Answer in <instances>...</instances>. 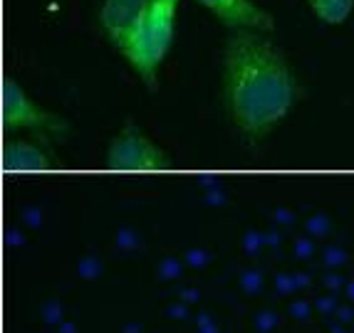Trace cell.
<instances>
[{"instance_id": "33", "label": "cell", "mask_w": 354, "mask_h": 333, "mask_svg": "<svg viewBox=\"0 0 354 333\" xmlns=\"http://www.w3.org/2000/svg\"><path fill=\"white\" fill-rule=\"evenodd\" d=\"M347 299L349 301H354V281H349L347 284Z\"/></svg>"}, {"instance_id": "18", "label": "cell", "mask_w": 354, "mask_h": 333, "mask_svg": "<svg viewBox=\"0 0 354 333\" xmlns=\"http://www.w3.org/2000/svg\"><path fill=\"white\" fill-rule=\"evenodd\" d=\"M315 254V245L310 242V237H300L295 240V257L297 259H310Z\"/></svg>"}, {"instance_id": "20", "label": "cell", "mask_w": 354, "mask_h": 333, "mask_svg": "<svg viewBox=\"0 0 354 333\" xmlns=\"http://www.w3.org/2000/svg\"><path fill=\"white\" fill-rule=\"evenodd\" d=\"M80 272H82L84 279H97V276H100V264H95L92 259H84V262L80 264Z\"/></svg>"}, {"instance_id": "11", "label": "cell", "mask_w": 354, "mask_h": 333, "mask_svg": "<svg viewBox=\"0 0 354 333\" xmlns=\"http://www.w3.org/2000/svg\"><path fill=\"white\" fill-rule=\"evenodd\" d=\"M42 321L48 323V326H59L62 323V304H59L57 299L48 301L45 309H42Z\"/></svg>"}, {"instance_id": "7", "label": "cell", "mask_w": 354, "mask_h": 333, "mask_svg": "<svg viewBox=\"0 0 354 333\" xmlns=\"http://www.w3.org/2000/svg\"><path fill=\"white\" fill-rule=\"evenodd\" d=\"M3 163L8 170H50L55 165L53 153L48 148L30 141H6Z\"/></svg>"}, {"instance_id": "6", "label": "cell", "mask_w": 354, "mask_h": 333, "mask_svg": "<svg viewBox=\"0 0 354 333\" xmlns=\"http://www.w3.org/2000/svg\"><path fill=\"white\" fill-rule=\"evenodd\" d=\"M203 8L216 15L223 25L233 30H255V32H270L275 28L270 12L258 8L253 0H198Z\"/></svg>"}, {"instance_id": "10", "label": "cell", "mask_w": 354, "mask_h": 333, "mask_svg": "<svg viewBox=\"0 0 354 333\" xmlns=\"http://www.w3.org/2000/svg\"><path fill=\"white\" fill-rule=\"evenodd\" d=\"M278 321H280V316L275 314V311H260V314H255L253 326L258 333H270L272 328L278 326Z\"/></svg>"}, {"instance_id": "27", "label": "cell", "mask_w": 354, "mask_h": 333, "mask_svg": "<svg viewBox=\"0 0 354 333\" xmlns=\"http://www.w3.org/2000/svg\"><path fill=\"white\" fill-rule=\"evenodd\" d=\"M295 284H297V289H307L313 284V279H310V274H295Z\"/></svg>"}, {"instance_id": "12", "label": "cell", "mask_w": 354, "mask_h": 333, "mask_svg": "<svg viewBox=\"0 0 354 333\" xmlns=\"http://www.w3.org/2000/svg\"><path fill=\"white\" fill-rule=\"evenodd\" d=\"M275 289H278L280 296H290V294L297 292L295 274H278L275 276Z\"/></svg>"}, {"instance_id": "14", "label": "cell", "mask_w": 354, "mask_h": 333, "mask_svg": "<svg viewBox=\"0 0 354 333\" xmlns=\"http://www.w3.org/2000/svg\"><path fill=\"white\" fill-rule=\"evenodd\" d=\"M337 306H339V304H337V296H335V294H327V296L315 299V309H317L322 316H335Z\"/></svg>"}, {"instance_id": "31", "label": "cell", "mask_w": 354, "mask_h": 333, "mask_svg": "<svg viewBox=\"0 0 354 333\" xmlns=\"http://www.w3.org/2000/svg\"><path fill=\"white\" fill-rule=\"evenodd\" d=\"M122 333H142V326H139V323L131 321V323H127L124 331H122Z\"/></svg>"}, {"instance_id": "21", "label": "cell", "mask_w": 354, "mask_h": 333, "mask_svg": "<svg viewBox=\"0 0 354 333\" xmlns=\"http://www.w3.org/2000/svg\"><path fill=\"white\" fill-rule=\"evenodd\" d=\"M335 321H339V323H352L354 321V306H337Z\"/></svg>"}, {"instance_id": "8", "label": "cell", "mask_w": 354, "mask_h": 333, "mask_svg": "<svg viewBox=\"0 0 354 333\" xmlns=\"http://www.w3.org/2000/svg\"><path fill=\"white\" fill-rule=\"evenodd\" d=\"M310 8L322 23L342 25L352 12L354 0H310Z\"/></svg>"}, {"instance_id": "19", "label": "cell", "mask_w": 354, "mask_h": 333, "mask_svg": "<svg viewBox=\"0 0 354 333\" xmlns=\"http://www.w3.org/2000/svg\"><path fill=\"white\" fill-rule=\"evenodd\" d=\"M186 262L191 264V267H206L208 262H211V254L208 252H201V250H191L189 254H186Z\"/></svg>"}, {"instance_id": "9", "label": "cell", "mask_w": 354, "mask_h": 333, "mask_svg": "<svg viewBox=\"0 0 354 333\" xmlns=\"http://www.w3.org/2000/svg\"><path fill=\"white\" fill-rule=\"evenodd\" d=\"M241 289L248 294V296H255V294L263 289V274H260L258 269H248V272H243Z\"/></svg>"}, {"instance_id": "4", "label": "cell", "mask_w": 354, "mask_h": 333, "mask_svg": "<svg viewBox=\"0 0 354 333\" xmlns=\"http://www.w3.org/2000/svg\"><path fill=\"white\" fill-rule=\"evenodd\" d=\"M3 126L10 129H32V131H65L67 121L57 114L40 109L35 101L23 92L15 79L8 77L3 82Z\"/></svg>"}, {"instance_id": "23", "label": "cell", "mask_w": 354, "mask_h": 333, "mask_svg": "<svg viewBox=\"0 0 354 333\" xmlns=\"http://www.w3.org/2000/svg\"><path fill=\"white\" fill-rule=\"evenodd\" d=\"M325 287L330 289V292H337V289L344 287V279L339 274H327L325 276Z\"/></svg>"}, {"instance_id": "30", "label": "cell", "mask_w": 354, "mask_h": 333, "mask_svg": "<svg viewBox=\"0 0 354 333\" xmlns=\"http://www.w3.org/2000/svg\"><path fill=\"white\" fill-rule=\"evenodd\" d=\"M330 333H347V328H344V323L332 321V323H330Z\"/></svg>"}, {"instance_id": "3", "label": "cell", "mask_w": 354, "mask_h": 333, "mask_svg": "<svg viewBox=\"0 0 354 333\" xmlns=\"http://www.w3.org/2000/svg\"><path fill=\"white\" fill-rule=\"evenodd\" d=\"M106 163L112 170H164L169 158L129 121L114 136L106 151Z\"/></svg>"}, {"instance_id": "25", "label": "cell", "mask_w": 354, "mask_h": 333, "mask_svg": "<svg viewBox=\"0 0 354 333\" xmlns=\"http://www.w3.org/2000/svg\"><path fill=\"white\" fill-rule=\"evenodd\" d=\"M119 242H122V247H134L136 242H139V234L127 232V230H124V232H122V240H119Z\"/></svg>"}, {"instance_id": "17", "label": "cell", "mask_w": 354, "mask_h": 333, "mask_svg": "<svg viewBox=\"0 0 354 333\" xmlns=\"http://www.w3.org/2000/svg\"><path fill=\"white\" fill-rule=\"evenodd\" d=\"M307 230L315 234V237H322V234L330 230V220H327L325 215H315L307 220Z\"/></svg>"}, {"instance_id": "32", "label": "cell", "mask_w": 354, "mask_h": 333, "mask_svg": "<svg viewBox=\"0 0 354 333\" xmlns=\"http://www.w3.org/2000/svg\"><path fill=\"white\" fill-rule=\"evenodd\" d=\"M198 333H218V326H216V321H213V323H208V326L198 328Z\"/></svg>"}, {"instance_id": "1", "label": "cell", "mask_w": 354, "mask_h": 333, "mask_svg": "<svg viewBox=\"0 0 354 333\" xmlns=\"http://www.w3.org/2000/svg\"><path fill=\"white\" fill-rule=\"evenodd\" d=\"M223 101L245 139L270 134L297 101L288 57L255 30H236L223 50Z\"/></svg>"}, {"instance_id": "15", "label": "cell", "mask_w": 354, "mask_h": 333, "mask_svg": "<svg viewBox=\"0 0 354 333\" xmlns=\"http://www.w3.org/2000/svg\"><path fill=\"white\" fill-rule=\"evenodd\" d=\"M290 314L295 316V319H300V321H305V319H310V314H313V304H310L307 299H295V301L290 304Z\"/></svg>"}, {"instance_id": "26", "label": "cell", "mask_w": 354, "mask_h": 333, "mask_svg": "<svg viewBox=\"0 0 354 333\" xmlns=\"http://www.w3.org/2000/svg\"><path fill=\"white\" fill-rule=\"evenodd\" d=\"M181 301H186V304H194V301H198V292H196V289H183Z\"/></svg>"}, {"instance_id": "16", "label": "cell", "mask_w": 354, "mask_h": 333, "mask_svg": "<svg viewBox=\"0 0 354 333\" xmlns=\"http://www.w3.org/2000/svg\"><path fill=\"white\" fill-rule=\"evenodd\" d=\"M347 262V252L339 247H327L325 250V264L327 267H342Z\"/></svg>"}, {"instance_id": "2", "label": "cell", "mask_w": 354, "mask_h": 333, "mask_svg": "<svg viewBox=\"0 0 354 333\" xmlns=\"http://www.w3.org/2000/svg\"><path fill=\"white\" fill-rule=\"evenodd\" d=\"M178 0H149L144 18L136 28V35L131 40L124 57L129 65L142 77V82L149 89H156V74L164 62L169 47L174 40V20H176Z\"/></svg>"}, {"instance_id": "13", "label": "cell", "mask_w": 354, "mask_h": 333, "mask_svg": "<svg viewBox=\"0 0 354 333\" xmlns=\"http://www.w3.org/2000/svg\"><path fill=\"white\" fill-rule=\"evenodd\" d=\"M159 276L164 281L166 279H178V276H181V264H178L174 257H166L159 267Z\"/></svg>"}, {"instance_id": "22", "label": "cell", "mask_w": 354, "mask_h": 333, "mask_svg": "<svg viewBox=\"0 0 354 333\" xmlns=\"http://www.w3.org/2000/svg\"><path fill=\"white\" fill-rule=\"evenodd\" d=\"M166 314L171 316V319H186V316H189V304H186V301H178V304L169 306Z\"/></svg>"}, {"instance_id": "5", "label": "cell", "mask_w": 354, "mask_h": 333, "mask_svg": "<svg viewBox=\"0 0 354 333\" xmlns=\"http://www.w3.org/2000/svg\"><path fill=\"white\" fill-rule=\"evenodd\" d=\"M149 0H104L100 10V25L106 40L124 54L142 23Z\"/></svg>"}, {"instance_id": "24", "label": "cell", "mask_w": 354, "mask_h": 333, "mask_svg": "<svg viewBox=\"0 0 354 333\" xmlns=\"http://www.w3.org/2000/svg\"><path fill=\"white\" fill-rule=\"evenodd\" d=\"M260 245H263V237L255 232H248V237H245V250H248V254H253Z\"/></svg>"}, {"instance_id": "28", "label": "cell", "mask_w": 354, "mask_h": 333, "mask_svg": "<svg viewBox=\"0 0 354 333\" xmlns=\"http://www.w3.org/2000/svg\"><path fill=\"white\" fill-rule=\"evenodd\" d=\"M57 328H59V333H77V326L72 321H62Z\"/></svg>"}, {"instance_id": "29", "label": "cell", "mask_w": 354, "mask_h": 333, "mask_svg": "<svg viewBox=\"0 0 354 333\" xmlns=\"http://www.w3.org/2000/svg\"><path fill=\"white\" fill-rule=\"evenodd\" d=\"M208 323H213L211 314H201V316H198V321H196V326L201 328V326H208Z\"/></svg>"}]
</instances>
